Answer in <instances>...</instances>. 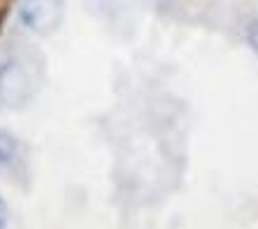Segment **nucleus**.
I'll return each instance as SVG.
<instances>
[{
    "label": "nucleus",
    "mask_w": 258,
    "mask_h": 229,
    "mask_svg": "<svg viewBox=\"0 0 258 229\" xmlns=\"http://www.w3.org/2000/svg\"><path fill=\"white\" fill-rule=\"evenodd\" d=\"M64 17V0H22L19 22L36 36L55 34Z\"/></svg>",
    "instance_id": "obj_1"
},
{
    "label": "nucleus",
    "mask_w": 258,
    "mask_h": 229,
    "mask_svg": "<svg viewBox=\"0 0 258 229\" xmlns=\"http://www.w3.org/2000/svg\"><path fill=\"white\" fill-rule=\"evenodd\" d=\"M27 84V72L17 62H8L0 69V101L5 105H22L31 96Z\"/></svg>",
    "instance_id": "obj_2"
},
{
    "label": "nucleus",
    "mask_w": 258,
    "mask_h": 229,
    "mask_svg": "<svg viewBox=\"0 0 258 229\" xmlns=\"http://www.w3.org/2000/svg\"><path fill=\"white\" fill-rule=\"evenodd\" d=\"M15 153H17V141L10 136L8 131L0 129V165L10 163V160L15 158Z\"/></svg>",
    "instance_id": "obj_3"
},
{
    "label": "nucleus",
    "mask_w": 258,
    "mask_h": 229,
    "mask_svg": "<svg viewBox=\"0 0 258 229\" xmlns=\"http://www.w3.org/2000/svg\"><path fill=\"white\" fill-rule=\"evenodd\" d=\"M246 43L251 46L253 53H258V17L253 19L249 24V29H246Z\"/></svg>",
    "instance_id": "obj_4"
},
{
    "label": "nucleus",
    "mask_w": 258,
    "mask_h": 229,
    "mask_svg": "<svg viewBox=\"0 0 258 229\" xmlns=\"http://www.w3.org/2000/svg\"><path fill=\"white\" fill-rule=\"evenodd\" d=\"M5 224H8V203L0 196V227H5Z\"/></svg>",
    "instance_id": "obj_5"
}]
</instances>
